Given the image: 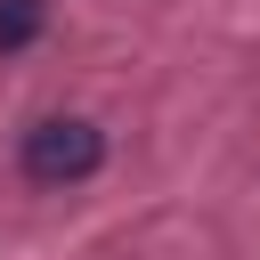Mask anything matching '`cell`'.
Instances as JSON below:
<instances>
[{"instance_id": "obj_1", "label": "cell", "mask_w": 260, "mask_h": 260, "mask_svg": "<svg viewBox=\"0 0 260 260\" xmlns=\"http://www.w3.org/2000/svg\"><path fill=\"white\" fill-rule=\"evenodd\" d=\"M98 162H106V138H98L89 122H73V114L24 130V179H32V187H73V179H89Z\"/></svg>"}, {"instance_id": "obj_2", "label": "cell", "mask_w": 260, "mask_h": 260, "mask_svg": "<svg viewBox=\"0 0 260 260\" xmlns=\"http://www.w3.org/2000/svg\"><path fill=\"white\" fill-rule=\"evenodd\" d=\"M41 24H49V0H0V57H8V49H24Z\"/></svg>"}]
</instances>
